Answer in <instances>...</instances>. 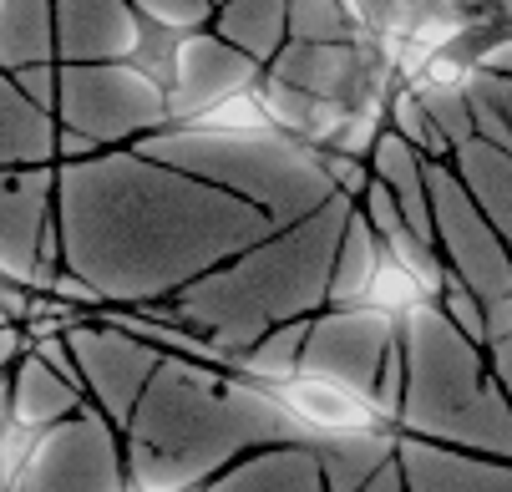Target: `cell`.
Instances as JSON below:
<instances>
[{"instance_id": "7", "label": "cell", "mask_w": 512, "mask_h": 492, "mask_svg": "<svg viewBox=\"0 0 512 492\" xmlns=\"http://www.w3.org/2000/svg\"><path fill=\"white\" fill-rule=\"evenodd\" d=\"M396 117H401V127H406V137H416V143H426V148H442V143H436V127H431L426 117H416V107H411V97H401V102H396Z\"/></svg>"}, {"instance_id": "8", "label": "cell", "mask_w": 512, "mask_h": 492, "mask_svg": "<svg viewBox=\"0 0 512 492\" xmlns=\"http://www.w3.org/2000/svg\"><path fill=\"white\" fill-rule=\"evenodd\" d=\"M132 492H198V482H188V487H132Z\"/></svg>"}, {"instance_id": "2", "label": "cell", "mask_w": 512, "mask_h": 492, "mask_svg": "<svg viewBox=\"0 0 512 492\" xmlns=\"http://www.w3.org/2000/svg\"><path fill=\"white\" fill-rule=\"evenodd\" d=\"M193 41V26H173L163 16H142L132 21V46L127 66L148 82L168 107H178V82H183V46Z\"/></svg>"}, {"instance_id": "6", "label": "cell", "mask_w": 512, "mask_h": 492, "mask_svg": "<svg viewBox=\"0 0 512 492\" xmlns=\"http://www.w3.org/2000/svg\"><path fill=\"white\" fill-rule=\"evenodd\" d=\"M477 72V61L462 56V51H442V56H431L426 61V72H421V87H467Z\"/></svg>"}, {"instance_id": "5", "label": "cell", "mask_w": 512, "mask_h": 492, "mask_svg": "<svg viewBox=\"0 0 512 492\" xmlns=\"http://www.w3.org/2000/svg\"><path fill=\"white\" fill-rule=\"evenodd\" d=\"M41 427H26V421H11V427H6V487L16 492V482H21V472L36 462L31 452L41 447Z\"/></svg>"}, {"instance_id": "3", "label": "cell", "mask_w": 512, "mask_h": 492, "mask_svg": "<svg viewBox=\"0 0 512 492\" xmlns=\"http://www.w3.org/2000/svg\"><path fill=\"white\" fill-rule=\"evenodd\" d=\"M421 300H431V290H426V279L396 254V249H376V269H371V279H365V295H360V305H371V310H381V315H401V310H416Z\"/></svg>"}, {"instance_id": "4", "label": "cell", "mask_w": 512, "mask_h": 492, "mask_svg": "<svg viewBox=\"0 0 512 492\" xmlns=\"http://www.w3.org/2000/svg\"><path fill=\"white\" fill-rule=\"evenodd\" d=\"M188 127H203V132H264V137L284 132L279 117H274V107H269V97H264V87H234V92H224L218 102H208L203 112H193Z\"/></svg>"}, {"instance_id": "1", "label": "cell", "mask_w": 512, "mask_h": 492, "mask_svg": "<svg viewBox=\"0 0 512 492\" xmlns=\"http://www.w3.org/2000/svg\"><path fill=\"white\" fill-rule=\"evenodd\" d=\"M234 391H249L259 396L264 406L284 411L289 421H300V427L320 432V437H381L386 427V406L360 391L350 381H335V376H310V371H234L224 376Z\"/></svg>"}]
</instances>
